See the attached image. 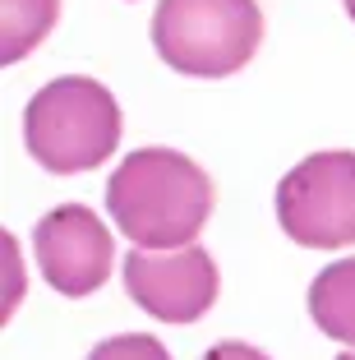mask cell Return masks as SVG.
I'll return each mask as SVG.
<instances>
[{"mask_svg": "<svg viewBox=\"0 0 355 360\" xmlns=\"http://www.w3.org/2000/svg\"><path fill=\"white\" fill-rule=\"evenodd\" d=\"M60 0H0V60L14 65L46 42Z\"/></svg>", "mask_w": 355, "mask_h": 360, "instance_id": "8", "label": "cell"}, {"mask_svg": "<svg viewBox=\"0 0 355 360\" xmlns=\"http://www.w3.org/2000/svg\"><path fill=\"white\" fill-rule=\"evenodd\" d=\"M106 212L138 250H185L212 212V180L176 148H138L106 180Z\"/></svg>", "mask_w": 355, "mask_h": 360, "instance_id": "1", "label": "cell"}, {"mask_svg": "<svg viewBox=\"0 0 355 360\" xmlns=\"http://www.w3.org/2000/svg\"><path fill=\"white\" fill-rule=\"evenodd\" d=\"M277 222L304 250L355 245V153H314L277 180Z\"/></svg>", "mask_w": 355, "mask_h": 360, "instance_id": "4", "label": "cell"}, {"mask_svg": "<svg viewBox=\"0 0 355 360\" xmlns=\"http://www.w3.org/2000/svg\"><path fill=\"white\" fill-rule=\"evenodd\" d=\"M32 250H37L42 277L60 296H74V300L106 286L111 259H115L111 231L84 203H60V208L46 212L37 222V231H32Z\"/></svg>", "mask_w": 355, "mask_h": 360, "instance_id": "6", "label": "cell"}, {"mask_svg": "<svg viewBox=\"0 0 355 360\" xmlns=\"http://www.w3.org/2000/svg\"><path fill=\"white\" fill-rule=\"evenodd\" d=\"M203 360H268L259 347H245V342H217Z\"/></svg>", "mask_w": 355, "mask_h": 360, "instance_id": "10", "label": "cell"}, {"mask_svg": "<svg viewBox=\"0 0 355 360\" xmlns=\"http://www.w3.org/2000/svg\"><path fill=\"white\" fill-rule=\"evenodd\" d=\"M337 360H355V351H351V347H346V351H342V356H337Z\"/></svg>", "mask_w": 355, "mask_h": 360, "instance_id": "12", "label": "cell"}, {"mask_svg": "<svg viewBox=\"0 0 355 360\" xmlns=\"http://www.w3.org/2000/svg\"><path fill=\"white\" fill-rule=\"evenodd\" d=\"M346 14H351V23H355V0H346Z\"/></svg>", "mask_w": 355, "mask_h": 360, "instance_id": "11", "label": "cell"}, {"mask_svg": "<svg viewBox=\"0 0 355 360\" xmlns=\"http://www.w3.org/2000/svg\"><path fill=\"white\" fill-rule=\"evenodd\" d=\"M259 42V0H157L153 46L176 75L226 79L254 60Z\"/></svg>", "mask_w": 355, "mask_h": 360, "instance_id": "3", "label": "cell"}, {"mask_svg": "<svg viewBox=\"0 0 355 360\" xmlns=\"http://www.w3.org/2000/svg\"><path fill=\"white\" fill-rule=\"evenodd\" d=\"M88 360H171V356L153 333H125V338H106L102 347H93Z\"/></svg>", "mask_w": 355, "mask_h": 360, "instance_id": "9", "label": "cell"}, {"mask_svg": "<svg viewBox=\"0 0 355 360\" xmlns=\"http://www.w3.org/2000/svg\"><path fill=\"white\" fill-rule=\"evenodd\" d=\"M309 314H314V328H323L328 338L346 342L355 351V259H337L314 277Z\"/></svg>", "mask_w": 355, "mask_h": 360, "instance_id": "7", "label": "cell"}, {"mask_svg": "<svg viewBox=\"0 0 355 360\" xmlns=\"http://www.w3.org/2000/svg\"><path fill=\"white\" fill-rule=\"evenodd\" d=\"M125 291L138 309L162 323H199L217 300V264L199 245L167 255L138 250L125 259Z\"/></svg>", "mask_w": 355, "mask_h": 360, "instance_id": "5", "label": "cell"}, {"mask_svg": "<svg viewBox=\"0 0 355 360\" xmlns=\"http://www.w3.org/2000/svg\"><path fill=\"white\" fill-rule=\"evenodd\" d=\"M23 139L28 153L56 176L102 167L120 143V106L97 79L65 75L37 88L23 111Z\"/></svg>", "mask_w": 355, "mask_h": 360, "instance_id": "2", "label": "cell"}]
</instances>
